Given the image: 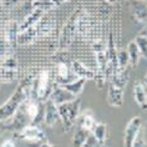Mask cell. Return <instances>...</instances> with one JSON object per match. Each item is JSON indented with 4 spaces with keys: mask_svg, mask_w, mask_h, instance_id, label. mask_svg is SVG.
I'll list each match as a JSON object with an SVG mask.
<instances>
[{
    "mask_svg": "<svg viewBox=\"0 0 147 147\" xmlns=\"http://www.w3.org/2000/svg\"><path fill=\"white\" fill-rule=\"evenodd\" d=\"M1 1L4 8H13V6L18 5V3H20L21 0H1Z\"/></svg>",
    "mask_w": 147,
    "mask_h": 147,
    "instance_id": "obj_31",
    "label": "cell"
},
{
    "mask_svg": "<svg viewBox=\"0 0 147 147\" xmlns=\"http://www.w3.org/2000/svg\"><path fill=\"white\" fill-rule=\"evenodd\" d=\"M91 132L86 131V130H82V128H78L76 132L74 134V137H72V147H82V145L85 143V141L87 140V137L90 136Z\"/></svg>",
    "mask_w": 147,
    "mask_h": 147,
    "instance_id": "obj_23",
    "label": "cell"
},
{
    "mask_svg": "<svg viewBox=\"0 0 147 147\" xmlns=\"http://www.w3.org/2000/svg\"><path fill=\"white\" fill-rule=\"evenodd\" d=\"M31 78H26L18 85L13 95L0 106V121H8L20 109V106L31 97Z\"/></svg>",
    "mask_w": 147,
    "mask_h": 147,
    "instance_id": "obj_1",
    "label": "cell"
},
{
    "mask_svg": "<svg viewBox=\"0 0 147 147\" xmlns=\"http://www.w3.org/2000/svg\"><path fill=\"white\" fill-rule=\"evenodd\" d=\"M1 84H3V82H1V81H0V86H1Z\"/></svg>",
    "mask_w": 147,
    "mask_h": 147,
    "instance_id": "obj_39",
    "label": "cell"
},
{
    "mask_svg": "<svg viewBox=\"0 0 147 147\" xmlns=\"http://www.w3.org/2000/svg\"><path fill=\"white\" fill-rule=\"evenodd\" d=\"M66 1H69V0H59V3H66Z\"/></svg>",
    "mask_w": 147,
    "mask_h": 147,
    "instance_id": "obj_37",
    "label": "cell"
},
{
    "mask_svg": "<svg viewBox=\"0 0 147 147\" xmlns=\"http://www.w3.org/2000/svg\"><path fill=\"white\" fill-rule=\"evenodd\" d=\"M79 78L72 72L71 67H69L67 64L64 61H59L56 66V76H55V84L65 85V84L72 82Z\"/></svg>",
    "mask_w": 147,
    "mask_h": 147,
    "instance_id": "obj_8",
    "label": "cell"
},
{
    "mask_svg": "<svg viewBox=\"0 0 147 147\" xmlns=\"http://www.w3.org/2000/svg\"><path fill=\"white\" fill-rule=\"evenodd\" d=\"M91 135L96 138L98 146L106 145V142H107V125L105 122H97Z\"/></svg>",
    "mask_w": 147,
    "mask_h": 147,
    "instance_id": "obj_16",
    "label": "cell"
},
{
    "mask_svg": "<svg viewBox=\"0 0 147 147\" xmlns=\"http://www.w3.org/2000/svg\"><path fill=\"white\" fill-rule=\"evenodd\" d=\"M0 147H15V142H14L13 140H5V141L0 145Z\"/></svg>",
    "mask_w": 147,
    "mask_h": 147,
    "instance_id": "obj_32",
    "label": "cell"
},
{
    "mask_svg": "<svg viewBox=\"0 0 147 147\" xmlns=\"http://www.w3.org/2000/svg\"><path fill=\"white\" fill-rule=\"evenodd\" d=\"M126 1H127V0H126Z\"/></svg>",
    "mask_w": 147,
    "mask_h": 147,
    "instance_id": "obj_40",
    "label": "cell"
},
{
    "mask_svg": "<svg viewBox=\"0 0 147 147\" xmlns=\"http://www.w3.org/2000/svg\"><path fill=\"white\" fill-rule=\"evenodd\" d=\"M44 15H45V13H44L42 10L34 9V10H32V11L23 20V23L19 25V32L25 31V30H28V29H30V28H32V26H35V25H38V24L40 23V20H41L42 18H44Z\"/></svg>",
    "mask_w": 147,
    "mask_h": 147,
    "instance_id": "obj_14",
    "label": "cell"
},
{
    "mask_svg": "<svg viewBox=\"0 0 147 147\" xmlns=\"http://www.w3.org/2000/svg\"><path fill=\"white\" fill-rule=\"evenodd\" d=\"M132 147H147V143L145 141V137H143V131L141 128V131L138 132V135L136 136L135 141H134V145Z\"/></svg>",
    "mask_w": 147,
    "mask_h": 147,
    "instance_id": "obj_28",
    "label": "cell"
},
{
    "mask_svg": "<svg viewBox=\"0 0 147 147\" xmlns=\"http://www.w3.org/2000/svg\"><path fill=\"white\" fill-rule=\"evenodd\" d=\"M57 4L55 0H32V8L42 10L44 13L49 11V10L56 8Z\"/></svg>",
    "mask_w": 147,
    "mask_h": 147,
    "instance_id": "obj_24",
    "label": "cell"
},
{
    "mask_svg": "<svg viewBox=\"0 0 147 147\" xmlns=\"http://www.w3.org/2000/svg\"><path fill=\"white\" fill-rule=\"evenodd\" d=\"M134 98L137 106L143 111L147 110V87L142 82H135L134 85Z\"/></svg>",
    "mask_w": 147,
    "mask_h": 147,
    "instance_id": "obj_13",
    "label": "cell"
},
{
    "mask_svg": "<svg viewBox=\"0 0 147 147\" xmlns=\"http://www.w3.org/2000/svg\"><path fill=\"white\" fill-rule=\"evenodd\" d=\"M81 15L82 10H76L69 18L67 23L64 25V28L60 32V36H59V49L60 50H66L75 40V36L79 32V23Z\"/></svg>",
    "mask_w": 147,
    "mask_h": 147,
    "instance_id": "obj_3",
    "label": "cell"
},
{
    "mask_svg": "<svg viewBox=\"0 0 147 147\" xmlns=\"http://www.w3.org/2000/svg\"><path fill=\"white\" fill-rule=\"evenodd\" d=\"M143 84L146 85V87H147V74L145 75V79H143Z\"/></svg>",
    "mask_w": 147,
    "mask_h": 147,
    "instance_id": "obj_34",
    "label": "cell"
},
{
    "mask_svg": "<svg viewBox=\"0 0 147 147\" xmlns=\"http://www.w3.org/2000/svg\"><path fill=\"white\" fill-rule=\"evenodd\" d=\"M44 122L47 127H55L57 122H61L59 115L57 105L54 104L51 100L45 102V112H44Z\"/></svg>",
    "mask_w": 147,
    "mask_h": 147,
    "instance_id": "obj_10",
    "label": "cell"
},
{
    "mask_svg": "<svg viewBox=\"0 0 147 147\" xmlns=\"http://www.w3.org/2000/svg\"><path fill=\"white\" fill-rule=\"evenodd\" d=\"M128 64H130V57H128L127 50L117 51V65H119V70H126Z\"/></svg>",
    "mask_w": 147,
    "mask_h": 147,
    "instance_id": "obj_25",
    "label": "cell"
},
{
    "mask_svg": "<svg viewBox=\"0 0 147 147\" xmlns=\"http://www.w3.org/2000/svg\"><path fill=\"white\" fill-rule=\"evenodd\" d=\"M54 19H47V20H44L41 19L40 23L38 24V38H42V36H46L49 35L54 29Z\"/></svg>",
    "mask_w": 147,
    "mask_h": 147,
    "instance_id": "obj_21",
    "label": "cell"
},
{
    "mask_svg": "<svg viewBox=\"0 0 147 147\" xmlns=\"http://www.w3.org/2000/svg\"><path fill=\"white\" fill-rule=\"evenodd\" d=\"M138 35H142V36H145V38H147V26H145L141 30V32H140Z\"/></svg>",
    "mask_w": 147,
    "mask_h": 147,
    "instance_id": "obj_33",
    "label": "cell"
},
{
    "mask_svg": "<svg viewBox=\"0 0 147 147\" xmlns=\"http://www.w3.org/2000/svg\"><path fill=\"white\" fill-rule=\"evenodd\" d=\"M106 1H107V3H110V4H113V3H115L116 0H106Z\"/></svg>",
    "mask_w": 147,
    "mask_h": 147,
    "instance_id": "obj_36",
    "label": "cell"
},
{
    "mask_svg": "<svg viewBox=\"0 0 147 147\" xmlns=\"http://www.w3.org/2000/svg\"><path fill=\"white\" fill-rule=\"evenodd\" d=\"M57 110H59V115H60L64 132H69L75 126L78 117L80 115V112H81V100L75 98L72 101L61 104L57 106Z\"/></svg>",
    "mask_w": 147,
    "mask_h": 147,
    "instance_id": "obj_2",
    "label": "cell"
},
{
    "mask_svg": "<svg viewBox=\"0 0 147 147\" xmlns=\"http://www.w3.org/2000/svg\"><path fill=\"white\" fill-rule=\"evenodd\" d=\"M96 146H98V143H97V141H96V138H95L94 136L90 134V136L87 137V140L85 141V143L82 145V147H96Z\"/></svg>",
    "mask_w": 147,
    "mask_h": 147,
    "instance_id": "obj_30",
    "label": "cell"
},
{
    "mask_svg": "<svg viewBox=\"0 0 147 147\" xmlns=\"http://www.w3.org/2000/svg\"><path fill=\"white\" fill-rule=\"evenodd\" d=\"M3 8H4V6H3V1H1V0H0V11H1V10H3Z\"/></svg>",
    "mask_w": 147,
    "mask_h": 147,
    "instance_id": "obj_35",
    "label": "cell"
},
{
    "mask_svg": "<svg viewBox=\"0 0 147 147\" xmlns=\"http://www.w3.org/2000/svg\"><path fill=\"white\" fill-rule=\"evenodd\" d=\"M76 123H78V126L80 128H82V130H86V131H89V132H92L94 127L96 126V123H97V121L95 120V116H94L92 111L89 110V109H86L85 111L80 112Z\"/></svg>",
    "mask_w": 147,
    "mask_h": 147,
    "instance_id": "obj_12",
    "label": "cell"
},
{
    "mask_svg": "<svg viewBox=\"0 0 147 147\" xmlns=\"http://www.w3.org/2000/svg\"><path fill=\"white\" fill-rule=\"evenodd\" d=\"M13 47L9 44L8 40H6V38L0 39V59H1V60L10 56V50Z\"/></svg>",
    "mask_w": 147,
    "mask_h": 147,
    "instance_id": "obj_26",
    "label": "cell"
},
{
    "mask_svg": "<svg viewBox=\"0 0 147 147\" xmlns=\"http://www.w3.org/2000/svg\"><path fill=\"white\" fill-rule=\"evenodd\" d=\"M18 138L21 141H25L26 143L29 142H41L46 141V134L38 127V125H29L25 128H23L20 132H18Z\"/></svg>",
    "mask_w": 147,
    "mask_h": 147,
    "instance_id": "obj_5",
    "label": "cell"
},
{
    "mask_svg": "<svg viewBox=\"0 0 147 147\" xmlns=\"http://www.w3.org/2000/svg\"><path fill=\"white\" fill-rule=\"evenodd\" d=\"M18 35H19V25L15 21H11L6 29V40L9 41L11 47H14L18 44Z\"/></svg>",
    "mask_w": 147,
    "mask_h": 147,
    "instance_id": "obj_20",
    "label": "cell"
},
{
    "mask_svg": "<svg viewBox=\"0 0 147 147\" xmlns=\"http://www.w3.org/2000/svg\"><path fill=\"white\" fill-rule=\"evenodd\" d=\"M36 38H38V25L28 29V30H25V31L19 32V35H18V44H20V45H26V44L32 42Z\"/></svg>",
    "mask_w": 147,
    "mask_h": 147,
    "instance_id": "obj_17",
    "label": "cell"
},
{
    "mask_svg": "<svg viewBox=\"0 0 147 147\" xmlns=\"http://www.w3.org/2000/svg\"><path fill=\"white\" fill-rule=\"evenodd\" d=\"M106 101L112 107H121L123 104V89L113 85L112 82L109 84L107 87V96Z\"/></svg>",
    "mask_w": 147,
    "mask_h": 147,
    "instance_id": "obj_11",
    "label": "cell"
},
{
    "mask_svg": "<svg viewBox=\"0 0 147 147\" xmlns=\"http://www.w3.org/2000/svg\"><path fill=\"white\" fill-rule=\"evenodd\" d=\"M53 86L50 84L49 71L42 70L38 74V76L32 80L31 85V98L38 100L40 102H46L50 97Z\"/></svg>",
    "mask_w": 147,
    "mask_h": 147,
    "instance_id": "obj_4",
    "label": "cell"
},
{
    "mask_svg": "<svg viewBox=\"0 0 147 147\" xmlns=\"http://www.w3.org/2000/svg\"><path fill=\"white\" fill-rule=\"evenodd\" d=\"M28 147H57V146L51 145L47 141H41V142H29Z\"/></svg>",
    "mask_w": 147,
    "mask_h": 147,
    "instance_id": "obj_29",
    "label": "cell"
},
{
    "mask_svg": "<svg viewBox=\"0 0 147 147\" xmlns=\"http://www.w3.org/2000/svg\"><path fill=\"white\" fill-rule=\"evenodd\" d=\"M111 82L113 85L125 89V86H126L128 82V75H127L126 70H119L116 74H113L111 76Z\"/></svg>",
    "mask_w": 147,
    "mask_h": 147,
    "instance_id": "obj_22",
    "label": "cell"
},
{
    "mask_svg": "<svg viewBox=\"0 0 147 147\" xmlns=\"http://www.w3.org/2000/svg\"><path fill=\"white\" fill-rule=\"evenodd\" d=\"M142 128V120L141 117L135 116L130 120V122L127 123L126 128H125L123 134V147H132L136 136L138 135V132Z\"/></svg>",
    "mask_w": 147,
    "mask_h": 147,
    "instance_id": "obj_6",
    "label": "cell"
},
{
    "mask_svg": "<svg viewBox=\"0 0 147 147\" xmlns=\"http://www.w3.org/2000/svg\"><path fill=\"white\" fill-rule=\"evenodd\" d=\"M100 147H107V146H106V145H102V146H100Z\"/></svg>",
    "mask_w": 147,
    "mask_h": 147,
    "instance_id": "obj_38",
    "label": "cell"
},
{
    "mask_svg": "<svg viewBox=\"0 0 147 147\" xmlns=\"http://www.w3.org/2000/svg\"><path fill=\"white\" fill-rule=\"evenodd\" d=\"M71 70L79 79L94 80L95 78H96V72H95L94 70L89 69L87 66H85L82 62H80L78 60H74L71 62Z\"/></svg>",
    "mask_w": 147,
    "mask_h": 147,
    "instance_id": "obj_15",
    "label": "cell"
},
{
    "mask_svg": "<svg viewBox=\"0 0 147 147\" xmlns=\"http://www.w3.org/2000/svg\"><path fill=\"white\" fill-rule=\"evenodd\" d=\"M132 18L141 24H147V1L146 0H127Z\"/></svg>",
    "mask_w": 147,
    "mask_h": 147,
    "instance_id": "obj_7",
    "label": "cell"
},
{
    "mask_svg": "<svg viewBox=\"0 0 147 147\" xmlns=\"http://www.w3.org/2000/svg\"><path fill=\"white\" fill-rule=\"evenodd\" d=\"M135 41L137 44L140 51H141V55L147 57V38H145L142 35H137L135 38Z\"/></svg>",
    "mask_w": 147,
    "mask_h": 147,
    "instance_id": "obj_27",
    "label": "cell"
},
{
    "mask_svg": "<svg viewBox=\"0 0 147 147\" xmlns=\"http://www.w3.org/2000/svg\"><path fill=\"white\" fill-rule=\"evenodd\" d=\"M86 81H87L86 79H78V80H75V81L65 84V85H61V86L64 87L65 90H67L69 92H71L72 95H75V96L78 97L79 95L82 92L84 87L86 85Z\"/></svg>",
    "mask_w": 147,
    "mask_h": 147,
    "instance_id": "obj_19",
    "label": "cell"
},
{
    "mask_svg": "<svg viewBox=\"0 0 147 147\" xmlns=\"http://www.w3.org/2000/svg\"><path fill=\"white\" fill-rule=\"evenodd\" d=\"M75 98H76L75 95H72L71 92H69L67 90H65L61 85L55 84V85H53V90H51L49 100H51L54 104H56L59 106L61 104H65V102L75 100Z\"/></svg>",
    "mask_w": 147,
    "mask_h": 147,
    "instance_id": "obj_9",
    "label": "cell"
},
{
    "mask_svg": "<svg viewBox=\"0 0 147 147\" xmlns=\"http://www.w3.org/2000/svg\"><path fill=\"white\" fill-rule=\"evenodd\" d=\"M127 54H128V57H130V65L132 67H136L138 65V61H140V57L142 56L141 55V51H140L137 44H136L135 40L128 42L127 45Z\"/></svg>",
    "mask_w": 147,
    "mask_h": 147,
    "instance_id": "obj_18",
    "label": "cell"
}]
</instances>
